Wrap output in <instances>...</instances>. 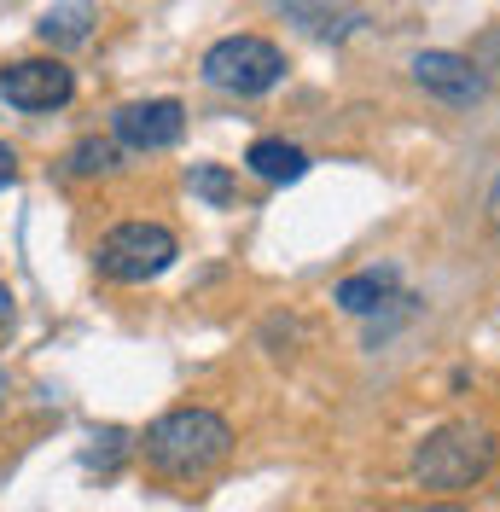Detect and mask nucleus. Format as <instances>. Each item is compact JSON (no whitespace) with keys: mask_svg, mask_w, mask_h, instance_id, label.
<instances>
[{"mask_svg":"<svg viewBox=\"0 0 500 512\" xmlns=\"http://www.w3.org/2000/svg\"><path fill=\"white\" fill-rule=\"evenodd\" d=\"M495 210H500V204H495Z\"/></svg>","mask_w":500,"mask_h":512,"instance_id":"nucleus-17","label":"nucleus"},{"mask_svg":"<svg viewBox=\"0 0 500 512\" xmlns=\"http://www.w3.org/2000/svg\"><path fill=\"white\" fill-rule=\"evenodd\" d=\"M495 53H500V30H489L483 41H477V59H471V64H489Z\"/></svg>","mask_w":500,"mask_h":512,"instance_id":"nucleus-14","label":"nucleus"},{"mask_svg":"<svg viewBox=\"0 0 500 512\" xmlns=\"http://www.w3.org/2000/svg\"><path fill=\"white\" fill-rule=\"evenodd\" d=\"M111 134L123 146H134V152H169L187 134V105L181 99H134V105H117Z\"/></svg>","mask_w":500,"mask_h":512,"instance_id":"nucleus-6","label":"nucleus"},{"mask_svg":"<svg viewBox=\"0 0 500 512\" xmlns=\"http://www.w3.org/2000/svg\"><path fill=\"white\" fill-rule=\"evenodd\" d=\"M384 297H390V274H355V280L338 286V303H344L349 315H373Z\"/></svg>","mask_w":500,"mask_h":512,"instance_id":"nucleus-10","label":"nucleus"},{"mask_svg":"<svg viewBox=\"0 0 500 512\" xmlns=\"http://www.w3.org/2000/svg\"><path fill=\"white\" fill-rule=\"evenodd\" d=\"M12 181H18V152L0 140V187H12Z\"/></svg>","mask_w":500,"mask_h":512,"instance_id":"nucleus-13","label":"nucleus"},{"mask_svg":"<svg viewBox=\"0 0 500 512\" xmlns=\"http://www.w3.org/2000/svg\"><path fill=\"white\" fill-rule=\"evenodd\" d=\"M233 454V425L210 408H175L146 431V460L163 478H204Z\"/></svg>","mask_w":500,"mask_h":512,"instance_id":"nucleus-1","label":"nucleus"},{"mask_svg":"<svg viewBox=\"0 0 500 512\" xmlns=\"http://www.w3.org/2000/svg\"><path fill=\"white\" fill-rule=\"evenodd\" d=\"M35 30H41V41L76 47V41H88V35H94V12H88V6H59V12H47Z\"/></svg>","mask_w":500,"mask_h":512,"instance_id":"nucleus-9","label":"nucleus"},{"mask_svg":"<svg viewBox=\"0 0 500 512\" xmlns=\"http://www.w3.org/2000/svg\"><path fill=\"white\" fill-rule=\"evenodd\" d=\"M6 320H12V291L0 286V326H6Z\"/></svg>","mask_w":500,"mask_h":512,"instance_id":"nucleus-15","label":"nucleus"},{"mask_svg":"<svg viewBox=\"0 0 500 512\" xmlns=\"http://www.w3.org/2000/svg\"><path fill=\"white\" fill-rule=\"evenodd\" d=\"M280 76H285V53L262 35H227L204 53V82L221 88V94H239V99L268 94Z\"/></svg>","mask_w":500,"mask_h":512,"instance_id":"nucleus-4","label":"nucleus"},{"mask_svg":"<svg viewBox=\"0 0 500 512\" xmlns=\"http://www.w3.org/2000/svg\"><path fill=\"white\" fill-rule=\"evenodd\" d=\"M187 181H192V192H198V198H210V204H227V198H233V175H227L221 163H198Z\"/></svg>","mask_w":500,"mask_h":512,"instance_id":"nucleus-12","label":"nucleus"},{"mask_svg":"<svg viewBox=\"0 0 500 512\" xmlns=\"http://www.w3.org/2000/svg\"><path fill=\"white\" fill-rule=\"evenodd\" d=\"M117 163V146L111 140H76L70 146V175H105Z\"/></svg>","mask_w":500,"mask_h":512,"instance_id":"nucleus-11","label":"nucleus"},{"mask_svg":"<svg viewBox=\"0 0 500 512\" xmlns=\"http://www.w3.org/2000/svg\"><path fill=\"white\" fill-rule=\"evenodd\" d=\"M70 94H76V70L64 59H18L0 70V99L18 111H53L70 105Z\"/></svg>","mask_w":500,"mask_h":512,"instance_id":"nucleus-5","label":"nucleus"},{"mask_svg":"<svg viewBox=\"0 0 500 512\" xmlns=\"http://www.w3.org/2000/svg\"><path fill=\"white\" fill-rule=\"evenodd\" d=\"M245 163L262 181H303V175H309V152L291 146V140H256L245 152Z\"/></svg>","mask_w":500,"mask_h":512,"instance_id":"nucleus-8","label":"nucleus"},{"mask_svg":"<svg viewBox=\"0 0 500 512\" xmlns=\"http://www.w3.org/2000/svg\"><path fill=\"white\" fill-rule=\"evenodd\" d=\"M0 390H6V384H0Z\"/></svg>","mask_w":500,"mask_h":512,"instance_id":"nucleus-16","label":"nucleus"},{"mask_svg":"<svg viewBox=\"0 0 500 512\" xmlns=\"http://www.w3.org/2000/svg\"><path fill=\"white\" fill-rule=\"evenodd\" d=\"M413 82L425 94L448 99V105H471V99L489 94V76L466 59V53H419L413 59Z\"/></svg>","mask_w":500,"mask_h":512,"instance_id":"nucleus-7","label":"nucleus"},{"mask_svg":"<svg viewBox=\"0 0 500 512\" xmlns=\"http://www.w3.org/2000/svg\"><path fill=\"white\" fill-rule=\"evenodd\" d=\"M175 256H181V245L163 222H123L99 239V274L117 286H146Z\"/></svg>","mask_w":500,"mask_h":512,"instance_id":"nucleus-3","label":"nucleus"},{"mask_svg":"<svg viewBox=\"0 0 500 512\" xmlns=\"http://www.w3.org/2000/svg\"><path fill=\"white\" fill-rule=\"evenodd\" d=\"M489 460H495V437L483 425L460 419V425H442L413 448V478L425 489H471L489 472Z\"/></svg>","mask_w":500,"mask_h":512,"instance_id":"nucleus-2","label":"nucleus"}]
</instances>
